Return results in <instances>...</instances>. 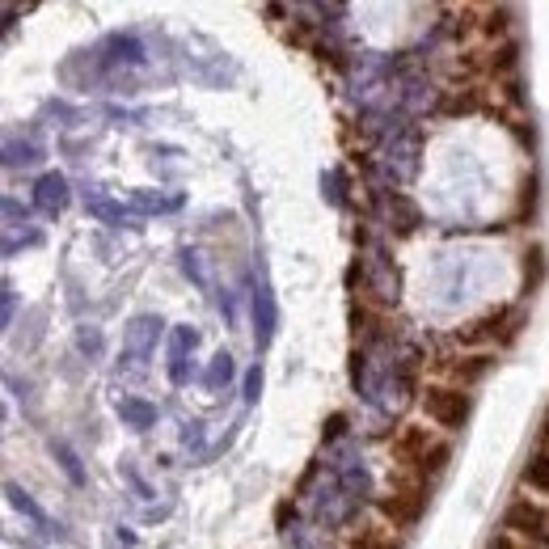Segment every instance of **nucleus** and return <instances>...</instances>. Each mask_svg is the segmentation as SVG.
Segmentation results:
<instances>
[{"mask_svg":"<svg viewBox=\"0 0 549 549\" xmlns=\"http://www.w3.org/2000/svg\"><path fill=\"white\" fill-rule=\"evenodd\" d=\"M389 457L397 461L402 473H414V478H431V473H440L444 461L452 457V448L435 435V427L427 423H406L397 427L393 444H389Z\"/></svg>","mask_w":549,"mask_h":549,"instance_id":"f257e3e1","label":"nucleus"},{"mask_svg":"<svg viewBox=\"0 0 549 549\" xmlns=\"http://www.w3.org/2000/svg\"><path fill=\"white\" fill-rule=\"evenodd\" d=\"M423 507H427V486H423V478H414V473H397L385 486V495L376 499V511H381V520L389 528H410L423 516Z\"/></svg>","mask_w":549,"mask_h":549,"instance_id":"f03ea898","label":"nucleus"},{"mask_svg":"<svg viewBox=\"0 0 549 549\" xmlns=\"http://www.w3.org/2000/svg\"><path fill=\"white\" fill-rule=\"evenodd\" d=\"M419 406L427 414V423L435 431H457L465 419H469V393L457 389V385H444V381H435L423 389L419 397Z\"/></svg>","mask_w":549,"mask_h":549,"instance_id":"7ed1b4c3","label":"nucleus"},{"mask_svg":"<svg viewBox=\"0 0 549 549\" xmlns=\"http://www.w3.org/2000/svg\"><path fill=\"white\" fill-rule=\"evenodd\" d=\"M503 528L511 537H520L524 545H545L549 541V507L533 495H524L503 511Z\"/></svg>","mask_w":549,"mask_h":549,"instance_id":"20e7f679","label":"nucleus"},{"mask_svg":"<svg viewBox=\"0 0 549 549\" xmlns=\"http://www.w3.org/2000/svg\"><path fill=\"white\" fill-rule=\"evenodd\" d=\"M486 364H490V359H486V351H482V355H448V359H440L435 368H440V376H448L444 385L465 389V385H473V381H478V376L486 372Z\"/></svg>","mask_w":549,"mask_h":549,"instance_id":"39448f33","label":"nucleus"},{"mask_svg":"<svg viewBox=\"0 0 549 549\" xmlns=\"http://www.w3.org/2000/svg\"><path fill=\"white\" fill-rule=\"evenodd\" d=\"M347 549H402V541H397V528H389L385 520H372L347 533Z\"/></svg>","mask_w":549,"mask_h":549,"instance_id":"423d86ee","label":"nucleus"},{"mask_svg":"<svg viewBox=\"0 0 549 549\" xmlns=\"http://www.w3.org/2000/svg\"><path fill=\"white\" fill-rule=\"evenodd\" d=\"M524 490H528L533 499L549 503V452H541V457L528 461V469H524Z\"/></svg>","mask_w":549,"mask_h":549,"instance_id":"0eeeda50","label":"nucleus"},{"mask_svg":"<svg viewBox=\"0 0 549 549\" xmlns=\"http://www.w3.org/2000/svg\"><path fill=\"white\" fill-rule=\"evenodd\" d=\"M490 549H528L520 537H511V533H499L495 541H490Z\"/></svg>","mask_w":549,"mask_h":549,"instance_id":"6e6552de","label":"nucleus"},{"mask_svg":"<svg viewBox=\"0 0 549 549\" xmlns=\"http://www.w3.org/2000/svg\"><path fill=\"white\" fill-rule=\"evenodd\" d=\"M541 435H545V444H549V414H545V419H541Z\"/></svg>","mask_w":549,"mask_h":549,"instance_id":"1a4fd4ad","label":"nucleus"}]
</instances>
